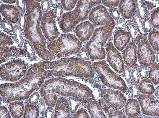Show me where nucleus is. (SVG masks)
I'll list each match as a JSON object with an SVG mask.
<instances>
[{
    "instance_id": "obj_17",
    "label": "nucleus",
    "mask_w": 159,
    "mask_h": 118,
    "mask_svg": "<svg viewBox=\"0 0 159 118\" xmlns=\"http://www.w3.org/2000/svg\"><path fill=\"white\" fill-rule=\"evenodd\" d=\"M91 118H105V116L100 106L96 102L92 101L87 106Z\"/></svg>"
},
{
    "instance_id": "obj_28",
    "label": "nucleus",
    "mask_w": 159,
    "mask_h": 118,
    "mask_svg": "<svg viewBox=\"0 0 159 118\" xmlns=\"http://www.w3.org/2000/svg\"><path fill=\"white\" fill-rule=\"evenodd\" d=\"M42 13V12H39V14H40V15Z\"/></svg>"
},
{
    "instance_id": "obj_7",
    "label": "nucleus",
    "mask_w": 159,
    "mask_h": 118,
    "mask_svg": "<svg viewBox=\"0 0 159 118\" xmlns=\"http://www.w3.org/2000/svg\"><path fill=\"white\" fill-rule=\"evenodd\" d=\"M101 1H79L72 14L78 23L85 20L92 8L101 3Z\"/></svg>"
},
{
    "instance_id": "obj_13",
    "label": "nucleus",
    "mask_w": 159,
    "mask_h": 118,
    "mask_svg": "<svg viewBox=\"0 0 159 118\" xmlns=\"http://www.w3.org/2000/svg\"><path fill=\"white\" fill-rule=\"evenodd\" d=\"M114 43L117 49L121 51L127 45L130 40L129 33L123 30L117 31L114 37Z\"/></svg>"
},
{
    "instance_id": "obj_25",
    "label": "nucleus",
    "mask_w": 159,
    "mask_h": 118,
    "mask_svg": "<svg viewBox=\"0 0 159 118\" xmlns=\"http://www.w3.org/2000/svg\"><path fill=\"white\" fill-rule=\"evenodd\" d=\"M120 1H104V5L108 7H116L118 6Z\"/></svg>"
},
{
    "instance_id": "obj_18",
    "label": "nucleus",
    "mask_w": 159,
    "mask_h": 118,
    "mask_svg": "<svg viewBox=\"0 0 159 118\" xmlns=\"http://www.w3.org/2000/svg\"><path fill=\"white\" fill-rule=\"evenodd\" d=\"M139 89L141 93L149 95L153 94L155 90L152 82L149 79L143 80L139 83Z\"/></svg>"
},
{
    "instance_id": "obj_6",
    "label": "nucleus",
    "mask_w": 159,
    "mask_h": 118,
    "mask_svg": "<svg viewBox=\"0 0 159 118\" xmlns=\"http://www.w3.org/2000/svg\"><path fill=\"white\" fill-rule=\"evenodd\" d=\"M102 94L107 104L114 109H121L125 106L127 102L124 95L118 91L112 89H105Z\"/></svg>"
},
{
    "instance_id": "obj_24",
    "label": "nucleus",
    "mask_w": 159,
    "mask_h": 118,
    "mask_svg": "<svg viewBox=\"0 0 159 118\" xmlns=\"http://www.w3.org/2000/svg\"><path fill=\"white\" fill-rule=\"evenodd\" d=\"M109 11L111 12L112 16L114 19L115 20L119 19L120 17V13L118 9L111 7L109 8Z\"/></svg>"
},
{
    "instance_id": "obj_1",
    "label": "nucleus",
    "mask_w": 159,
    "mask_h": 118,
    "mask_svg": "<svg viewBox=\"0 0 159 118\" xmlns=\"http://www.w3.org/2000/svg\"><path fill=\"white\" fill-rule=\"evenodd\" d=\"M113 30L103 26L96 28L89 41L86 45V50L91 60L99 61L106 57L103 48L111 36Z\"/></svg>"
},
{
    "instance_id": "obj_11",
    "label": "nucleus",
    "mask_w": 159,
    "mask_h": 118,
    "mask_svg": "<svg viewBox=\"0 0 159 118\" xmlns=\"http://www.w3.org/2000/svg\"><path fill=\"white\" fill-rule=\"evenodd\" d=\"M94 28L89 21H86L78 25L76 29L75 33L79 40L82 42L89 40L92 36Z\"/></svg>"
},
{
    "instance_id": "obj_26",
    "label": "nucleus",
    "mask_w": 159,
    "mask_h": 118,
    "mask_svg": "<svg viewBox=\"0 0 159 118\" xmlns=\"http://www.w3.org/2000/svg\"><path fill=\"white\" fill-rule=\"evenodd\" d=\"M37 21H38V22H40V20H39V19H38V20H37Z\"/></svg>"
},
{
    "instance_id": "obj_29",
    "label": "nucleus",
    "mask_w": 159,
    "mask_h": 118,
    "mask_svg": "<svg viewBox=\"0 0 159 118\" xmlns=\"http://www.w3.org/2000/svg\"><path fill=\"white\" fill-rule=\"evenodd\" d=\"M16 41L18 42L19 41V40L18 39L16 40Z\"/></svg>"
},
{
    "instance_id": "obj_15",
    "label": "nucleus",
    "mask_w": 159,
    "mask_h": 118,
    "mask_svg": "<svg viewBox=\"0 0 159 118\" xmlns=\"http://www.w3.org/2000/svg\"><path fill=\"white\" fill-rule=\"evenodd\" d=\"M125 112L130 118H134L141 113L140 105L136 99H129L125 104Z\"/></svg>"
},
{
    "instance_id": "obj_21",
    "label": "nucleus",
    "mask_w": 159,
    "mask_h": 118,
    "mask_svg": "<svg viewBox=\"0 0 159 118\" xmlns=\"http://www.w3.org/2000/svg\"><path fill=\"white\" fill-rule=\"evenodd\" d=\"M77 2V1H62V3L66 10L70 11L74 8Z\"/></svg>"
},
{
    "instance_id": "obj_32",
    "label": "nucleus",
    "mask_w": 159,
    "mask_h": 118,
    "mask_svg": "<svg viewBox=\"0 0 159 118\" xmlns=\"http://www.w3.org/2000/svg\"><path fill=\"white\" fill-rule=\"evenodd\" d=\"M21 43H23V41H21Z\"/></svg>"
},
{
    "instance_id": "obj_5",
    "label": "nucleus",
    "mask_w": 159,
    "mask_h": 118,
    "mask_svg": "<svg viewBox=\"0 0 159 118\" xmlns=\"http://www.w3.org/2000/svg\"><path fill=\"white\" fill-rule=\"evenodd\" d=\"M138 42L137 57L140 63L147 67L153 65L155 61V55L147 38L139 36Z\"/></svg>"
},
{
    "instance_id": "obj_30",
    "label": "nucleus",
    "mask_w": 159,
    "mask_h": 118,
    "mask_svg": "<svg viewBox=\"0 0 159 118\" xmlns=\"http://www.w3.org/2000/svg\"><path fill=\"white\" fill-rule=\"evenodd\" d=\"M19 46H21V45L20 44H19Z\"/></svg>"
},
{
    "instance_id": "obj_9",
    "label": "nucleus",
    "mask_w": 159,
    "mask_h": 118,
    "mask_svg": "<svg viewBox=\"0 0 159 118\" xmlns=\"http://www.w3.org/2000/svg\"><path fill=\"white\" fill-rule=\"evenodd\" d=\"M107 60L111 67L119 74L124 71V63L122 57L119 52L111 42H108L107 49Z\"/></svg>"
},
{
    "instance_id": "obj_33",
    "label": "nucleus",
    "mask_w": 159,
    "mask_h": 118,
    "mask_svg": "<svg viewBox=\"0 0 159 118\" xmlns=\"http://www.w3.org/2000/svg\"><path fill=\"white\" fill-rule=\"evenodd\" d=\"M11 35H13V34H11Z\"/></svg>"
},
{
    "instance_id": "obj_16",
    "label": "nucleus",
    "mask_w": 159,
    "mask_h": 118,
    "mask_svg": "<svg viewBox=\"0 0 159 118\" xmlns=\"http://www.w3.org/2000/svg\"><path fill=\"white\" fill-rule=\"evenodd\" d=\"M78 23L72 14L69 13L65 14L61 22V27L63 31L65 32H69L72 31Z\"/></svg>"
},
{
    "instance_id": "obj_4",
    "label": "nucleus",
    "mask_w": 159,
    "mask_h": 118,
    "mask_svg": "<svg viewBox=\"0 0 159 118\" xmlns=\"http://www.w3.org/2000/svg\"><path fill=\"white\" fill-rule=\"evenodd\" d=\"M89 18L94 25L104 26L113 30L115 23L107 10L104 6L99 5L93 8L90 12Z\"/></svg>"
},
{
    "instance_id": "obj_31",
    "label": "nucleus",
    "mask_w": 159,
    "mask_h": 118,
    "mask_svg": "<svg viewBox=\"0 0 159 118\" xmlns=\"http://www.w3.org/2000/svg\"><path fill=\"white\" fill-rule=\"evenodd\" d=\"M10 23L9 22H8V24H9Z\"/></svg>"
},
{
    "instance_id": "obj_10",
    "label": "nucleus",
    "mask_w": 159,
    "mask_h": 118,
    "mask_svg": "<svg viewBox=\"0 0 159 118\" xmlns=\"http://www.w3.org/2000/svg\"><path fill=\"white\" fill-rule=\"evenodd\" d=\"M45 18L44 23L46 24L43 26L46 37L49 41L53 40L56 39L58 35L57 29L55 24L54 15L52 11L49 12L44 15Z\"/></svg>"
},
{
    "instance_id": "obj_23",
    "label": "nucleus",
    "mask_w": 159,
    "mask_h": 118,
    "mask_svg": "<svg viewBox=\"0 0 159 118\" xmlns=\"http://www.w3.org/2000/svg\"><path fill=\"white\" fill-rule=\"evenodd\" d=\"M110 118H125V114L122 112L117 110L113 109L111 111Z\"/></svg>"
},
{
    "instance_id": "obj_12",
    "label": "nucleus",
    "mask_w": 159,
    "mask_h": 118,
    "mask_svg": "<svg viewBox=\"0 0 159 118\" xmlns=\"http://www.w3.org/2000/svg\"><path fill=\"white\" fill-rule=\"evenodd\" d=\"M123 56L125 64L130 67L134 66L137 61L136 46L133 43H130L126 47Z\"/></svg>"
},
{
    "instance_id": "obj_2",
    "label": "nucleus",
    "mask_w": 159,
    "mask_h": 118,
    "mask_svg": "<svg viewBox=\"0 0 159 118\" xmlns=\"http://www.w3.org/2000/svg\"><path fill=\"white\" fill-rule=\"evenodd\" d=\"M93 67L100 76L103 84L107 87L126 92L128 87L120 76L113 71L105 61L94 63Z\"/></svg>"
},
{
    "instance_id": "obj_27",
    "label": "nucleus",
    "mask_w": 159,
    "mask_h": 118,
    "mask_svg": "<svg viewBox=\"0 0 159 118\" xmlns=\"http://www.w3.org/2000/svg\"><path fill=\"white\" fill-rule=\"evenodd\" d=\"M16 28H18V26L17 25H16Z\"/></svg>"
},
{
    "instance_id": "obj_3",
    "label": "nucleus",
    "mask_w": 159,
    "mask_h": 118,
    "mask_svg": "<svg viewBox=\"0 0 159 118\" xmlns=\"http://www.w3.org/2000/svg\"><path fill=\"white\" fill-rule=\"evenodd\" d=\"M82 45L80 41L75 36L70 34L63 35L58 40L52 42L50 45L49 49L53 53H57L61 56L72 55L78 53Z\"/></svg>"
},
{
    "instance_id": "obj_20",
    "label": "nucleus",
    "mask_w": 159,
    "mask_h": 118,
    "mask_svg": "<svg viewBox=\"0 0 159 118\" xmlns=\"http://www.w3.org/2000/svg\"><path fill=\"white\" fill-rule=\"evenodd\" d=\"M151 81L155 85L159 84V64L154 65L151 68L149 73Z\"/></svg>"
},
{
    "instance_id": "obj_14",
    "label": "nucleus",
    "mask_w": 159,
    "mask_h": 118,
    "mask_svg": "<svg viewBox=\"0 0 159 118\" xmlns=\"http://www.w3.org/2000/svg\"><path fill=\"white\" fill-rule=\"evenodd\" d=\"M119 8L121 14L126 19H130L135 10L134 1H120Z\"/></svg>"
},
{
    "instance_id": "obj_22",
    "label": "nucleus",
    "mask_w": 159,
    "mask_h": 118,
    "mask_svg": "<svg viewBox=\"0 0 159 118\" xmlns=\"http://www.w3.org/2000/svg\"><path fill=\"white\" fill-rule=\"evenodd\" d=\"M152 23L156 28H159V10L153 12L151 16Z\"/></svg>"
},
{
    "instance_id": "obj_19",
    "label": "nucleus",
    "mask_w": 159,
    "mask_h": 118,
    "mask_svg": "<svg viewBox=\"0 0 159 118\" xmlns=\"http://www.w3.org/2000/svg\"><path fill=\"white\" fill-rule=\"evenodd\" d=\"M159 32L153 31L149 33V41L154 50L159 51Z\"/></svg>"
},
{
    "instance_id": "obj_8",
    "label": "nucleus",
    "mask_w": 159,
    "mask_h": 118,
    "mask_svg": "<svg viewBox=\"0 0 159 118\" xmlns=\"http://www.w3.org/2000/svg\"><path fill=\"white\" fill-rule=\"evenodd\" d=\"M142 112L148 116H159V101H155L149 95H141L139 99Z\"/></svg>"
}]
</instances>
